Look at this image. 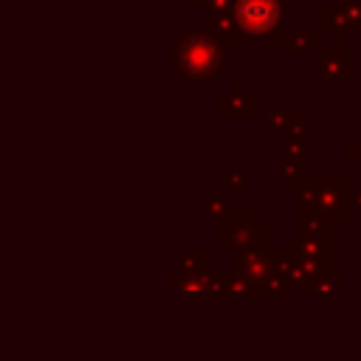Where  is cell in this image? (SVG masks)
I'll list each match as a JSON object with an SVG mask.
<instances>
[{"label": "cell", "instance_id": "cell-1", "mask_svg": "<svg viewBox=\"0 0 361 361\" xmlns=\"http://www.w3.org/2000/svg\"><path fill=\"white\" fill-rule=\"evenodd\" d=\"M223 68V48L203 37V34H186L178 45V71L192 82H212L217 71Z\"/></svg>", "mask_w": 361, "mask_h": 361}, {"label": "cell", "instance_id": "cell-2", "mask_svg": "<svg viewBox=\"0 0 361 361\" xmlns=\"http://www.w3.org/2000/svg\"><path fill=\"white\" fill-rule=\"evenodd\" d=\"M231 14H234L237 28L251 37H262V34L274 31L282 17L279 0H234Z\"/></svg>", "mask_w": 361, "mask_h": 361}, {"label": "cell", "instance_id": "cell-3", "mask_svg": "<svg viewBox=\"0 0 361 361\" xmlns=\"http://www.w3.org/2000/svg\"><path fill=\"white\" fill-rule=\"evenodd\" d=\"M254 234H265V228L251 217V212H248V217H243L240 223H228V228L223 226V231H220V243L226 245H234V248H254Z\"/></svg>", "mask_w": 361, "mask_h": 361}]
</instances>
